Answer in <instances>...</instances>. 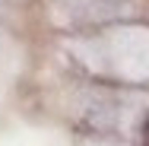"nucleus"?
Here are the masks:
<instances>
[{"label": "nucleus", "mask_w": 149, "mask_h": 146, "mask_svg": "<svg viewBox=\"0 0 149 146\" xmlns=\"http://www.w3.org/2000/svg\"><path fill=\"white\" fill-rule=\"evenodd\" d=\"M146 137H149V121H146Z\"/></svg>", "instance_id": "1"}]
</instances>
